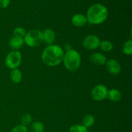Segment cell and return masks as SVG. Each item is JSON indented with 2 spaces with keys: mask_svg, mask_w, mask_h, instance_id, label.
I'll list each match as a JSON object with an SVG mask.
<instances>
[{
  "mask_svg": "<svg viewBox=\"0 0 132 132\" xmlns=\"http://www.w3.org/2000/svg\"><path fill=\"white\" fill-rule=\"evenodd\" d=\"M64 51L58 45H49L43 50L41 55L43 62L48 67H55L63 61Z\"/></svg>",
  "mask_w": 132,
  "mask_h": 132,
  "instance_id": "obj_1",
  "label": "cell"
},
{
  "mask_svg": "<svg viewBox=\"0 0 132 132\" xmlns=\"http://www.w3.org/2000/svg\"><path fill=\"white\" fill-rule=\"evenodd\" d=\"M108 15L106 7L101 4L97 3L90 6L87 11L86 19L91 24H99L106 20Z\"/></svg>",
  "mask_w": 132,
  "mask_h": 132,
  "instance_id": "obj_2",
  "label": "cell"
},
{
  "mask_svg": "<svg viewBox=\"0 0 132 132\" xmlns=\"http://www.w3.org/2000/svg\"><path fill=\"white\" fill-rule=\"evenodd\" d=\"M63 61L68 70L75 71L78 69L81 64V56L78 52L73 49H70L64 54Z\"/></svg>",
  "mask_w": 132,
  "mask_h": 132,
  "instance_id": "obj_3",
  "label": "cell"
},
{
  "mask_svg": "<svg viewBox=\"0 0 132 132\" xmlns=\"http://www.w3.org/2000/svg\"><path fill=\"white\" fill-rule=\"evenodd\" d=\"M24 42L30 47H37L43 43V33L39 30H32L25 34Z\"/></svg>",
  "mask_w": 132,
  "mask_h": 132,
  "instance_id": "obj_4",
  "label": "cell"
},
{
  "mask_svg": "<svg viewBox=\"0 0 132 132\" xmlns=\"http://www.w3.org/2000/svg\"><path fill=\"white\" fill-rule=\"evenodd\" d=\"M21 63V54L19 51H12L5 59V64L10 69H17Z\"/></svg>",
  "mask_w": 132,
  "mask_h": 132,
  "instance_id": "obj_5",
  "label": "cell"
},
{
  "mask_svg": "<svg viewBox=\"0 0 132 132\" xmlns=\"http://www.w3.org/2000/svg\"><path fill=\"white\" fill-rule=\"evenodd\" d=\"M108 90L106 86L103 85H98L94 88L92 92L93 99L97 101H103L108 97Z\"/></svg>",
  "mask_w": 132,
  "mask_h": 132,
  "instance_id": "obj_6",
  "label": "cell"
},
{
  "mask_svg": "<svg viewBox=\"0 0 132 132\" xmlns=\"http://www.w3.org/2000/svg\"><path fill=\"white\" fill-rule=\"evenodd\" d=\"M100 39L95 35H89L85 37L82 45L87 50H94L97 48L100 45Z\"/></svg>",
  "mask_w": 132,
  "mask_h": 132,
  "instance_id": "obj_7",
  "label": "cell"
},
{
  "mask_svg": "<svg viewBox=\"0 0 132 132\" xmlns=\"http://www.w3.org/2000/svg\"><path fill=\"white\" fill-rule=\"evenodd\" d=\"M106 68L109 73L113 75H117L121 70L119 63L116 59H110L106 63Z\"/></svg>",
  "mask_w": 132,
  "mask_h": 132,
  "instance_id": "obj_8",
  "label": "cell"
},
{
  "mask_svg": "<svg viewBox=\"0 0 132 132\" xmlns=\"http://www.w3.org/2000/svg\"><path fill=\"white\" fill-rule=\"evenodd\" d=\"M90 60L94 64L99 66L104 65L106 63V57L101 53H94L90 56Z\"/></svg>",
  "mask_w": 132,
  "mask_h": 132,
  "instance_id": "obj_9",
  "label": "cell"
},
{
  "mask_svg": "<svg viewBox=\"0 0 132 132\" xmlns=\"http://www.w3.org/2000/svg\"><path fill=\"white\" fill-rule=\"evenodd\" d=\"M43 33V40L46 45H51L55 40V33L50 28L45 30Z\"/></svg>",
  "mask_w": 132,
  "mask_h": 132,
  "instance_id": "obj_10",
  "label": "cell"
},
{
  "mask_svg": "<svg viewBox=\"0 0 132 132\" xmlns=\"http://www.w3.org/2000/svg\"><path fill=\"white\" fill-rule=\"evenodd\" d=\"M72 24L77 27H82L87 23L88 21L86 17L82 14H76L73 16L72 19Z\"/></svg>",
  "mask_w": 132,
  "mask_h": 132,
  "instance_id": "obj_11",
  "label": "cell"
},
{
  "mask_svg": "<svg viewBox=\"0 0 132 132\" xmlns=\"http://www.w3.org/2000/svg\"><path fill=\"white\" fill-rule=\"evenodd\" d=\"M24 43L23 38L14 36L9 41V45L11 48L14 49V50H18L22 47Z\"/></svg>",
  "mask_w": 132,
  "mask_h": 132,
  "instance_id": "obj_12",
  "label": "cell"
},
{
  "mask_svg": "<svg viewBox=\"0 0 132 132\" xmlns=\"http://www.w3.org/2000/svg\"><path fill=\"white\" fill-rule=\"evenodd\" d=\"M107 97L113 102H118L121 99V94L117 89H112L108 91Z\"/></svg>",
  "mask_w": 132,
  "mask_h": 132,
  "instance_id": "obj_13",
  "label": "cell"
},
{
  "mask_svg": "<svg viewBox=\"0 0 132 132\" xmlns=\"http://www.w3.org/2000/svg\"><path fill=\"white\" fill-rule=\"evenodd\" d=\"M10 79L14 83H19L22 79V73L18 69H14L10 72Z\"/></svg>",
  "mask_w": 132,
  "mask_h": 132,
  "instance_id": "obj_14",
  "label": "cell"
},
{
  "mask_svg": "<svg viewBox=\"0 0 132 132\" xmlns=\"http://www.w3.org/2000/svg\"><path fill=\"white\" fill-rule=\"evenodd\" d=\"M95 122V119L92 115H87L85 116L82 120V125L86 128L91 127Z\"/></svg>",
  "mask_w": 132,
  "mask_h": 132,
  "instance_id": "obj_15",
  "label": "cell"
},
{
  "mask_svg": "<svg viewBox=\"0 0 132 132\" xmlns=\"http://www.w3.org/2000/svg\"><path fill=\"white\" fill-rule=\"evenodd\" d=\"M31 132H44V125L39 121H36L31 126Z\"/></svg>",
  "mask_w": 132,
  "mask_h": 132,
  "instance_id": "obj_16",
  "label": "cell"
},
{
  "mask_svg": "<svg viewBox=\"0 0 132 132\" xmlns=\"http://www.w3.org/2000/svg\"><path fill=\"white\" fill-rule=\"evenodd\" d=\"M99 46L104 52H110L113 49V44L108 41H103L100 43Z\"/></svg>",
  "mask_w": 132,
  "mask_h": 132,
  "instance_id": "obj_17",
  "label": "cell"
},
{
  "mask_svg": "<svg viewBox=\"0 0 132 132\" xmlns=\"http://www.w3.org/2000/svg\"><path fill=\"white\" fill-rule=\"evenodd\" d=\"M69 132H88V130L83 125H74L70 128Z\"/></svg>",
  "mask_w": 132,
  "mask_h": 132,
  "instance_id": "obj_18",
  "label": "cell"
},
{
  "mask_svg": "<svg viewBox=\"0 0 132 132\" xmlns=\"http://www.w3.org/2000/svg\"><path fill=\"white\" fill-rule=\"evenodd\" d=\"M122 50L124 54L126 55H131L132 54V41L131 40H129L125 43L122 47Z\"/></svg>",
  "mask_w": 132,
  "mask_h": 132,
  "instance_id": "obj_19",
  "label": "cell"
},
{
  "mask_svg": "<svg viewBox=\"0 0 132 132\" xmlns=\"http://www.w3.org/2000/svg\"><path fill=\"white\" fill-rule=\"evenodd\" d=\"M32 117L28 113H26V114L23 115V117H21V124L22 125L24 126H27L29 125L32 122Z\"/></svg>",
  "mask_w": 132,
  "mask_h": 132,
  "instance_id": "obj_20",
  "label": "cell"
},
{
  "mask_svg": "<svg viewBox=\"0 0 132 132\" xmlns=\"http://www.w3.org/2000/svg\"><path fill=\"white\" fill-rule=\"evenodd\" d=\"M14 36H17V37H21V38H24V36L26 34L25 30L22 27H17L14 29V32H13Z\"/></svg>",
  "mask_w": 132,
  "mask_h": 132,
  "instance_id": "obj_21",
  "label": "cell"
},
{
  "mask_svg": "<svg viewBox=\"0 0 132 132\" xmlns=\"http://www.w3.org/2000/svg\"><path fill=\"white\" fill-rule=\"evenodd\" d=\"M11 132H28L27 128L26 126L23 125H18L12 130Z\"/></svg>",
  "mask_w": 132,
  "mask_h": 132,
  "instance_id": "obj_22",
  "label": "cell"
},
{
  "mask_svg": "<svg viewBox=\"0 0 132 132\" xmlns=\"http://www.w3.org/2000/svg\"><path fill=\"white\" fill-rule=\"evenodd\" d=\"M10 0H0V8L5 9L9 5Z\"/></svg>",
  "mask_w": 132,
  "mask_h": 132,
  "instance_id": "obj_23",
  "label": "cell"
}]
</instances>
